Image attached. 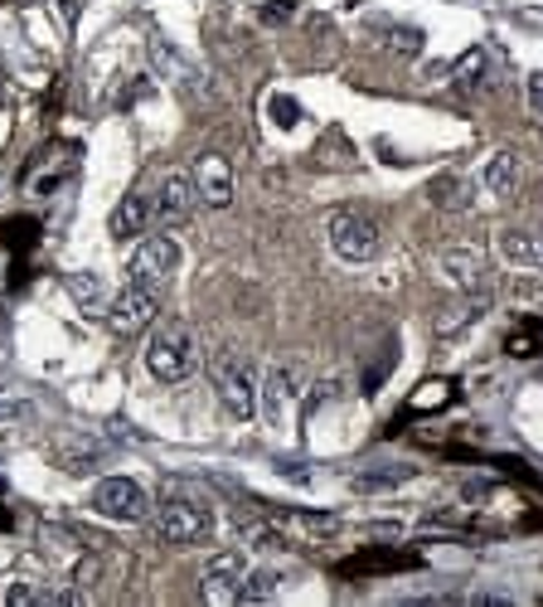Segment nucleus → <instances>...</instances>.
Wrapping results in <instances>:
<instances>
[{"label": "nucleus", "mask_w": 543, "mask_h": 607, "mask_svg": "<svg viewBox=\"0 0 543 607\" xmlns=\"http://www.w3.org/2000/svg\"><path fill=\"white\" fill-rule=\"evenodd\" d=\"M199 364V350H195V336L185 326H160L156 336L146 340V374L160 379V384H185Z\"/></svg>", "instance_id": "1"}, {"label": "nucleus", "mask_w": 543, "mask_h": 607, "mask_svg": "<svg viewBox=\"0 0 543 607\" xmlns=\"http://www.w3.org/2000/svg\"><path fill=\"white\" fill-rule=\"evenodd\" d=\"M156 529L170 545H205L213 535V511L195 496H166L156 511Z\"/></svg>", "instance_id": "2"}, {"label": "nucleus", "mask_w": 543, "mask_h": 607, "mask_svg": "<svg viewBox=\"0 0 543 607\" xmlns=\"http://www.w3.org/2000/svg\"><path fill=\"white\" fill-rule=\"evenodd\" d=\"M213 389H219V403L223 413H229L233 423H248L252 413H258V384H252V370L243 356H233V350H223L219 360H213Z\"/></svg>", "instance_id": "3"}, {"label": "nucleus", "mask_w": 543, "mask_h": 607, "mask_svg": "<svg viewBox=\"0 0 543 607\" xmlns=\"http://www.w3.org/2000/svg\"><path fill=\"white\" fill-rule=\"evenodd\" d=\"M331 248H335V258H345V263H374L378 258V224L369 219V214H355V209H340L331 214Z\"/></svg>", "instance_id": "4"}, {"label": "nucleus", "mask_w": 543, "mask_h": 607, "mask_svg": "<svg viewBox=\"0 0 543 607\" xmlns=\"http://www.w3.org/2000/svg\"><path fill=\"white\" fill-rule=\"evenodd\" d=\"M175 268H180V244H175L170 234H150L146 244H136L132 263H126L132 282L156 287V292H160V282H170V277H175Z\"/></svg>", "instance_id": "5"}, {"label": "nucleus", "mask_w": 543, "mask_h": 607, "mask_svg": "<svg viewBox=\"0 0 543 607\" xmlns=\"http://www.w3.org/2000/svg\"><path fill=\"white\" fill-rule=\"evenodd\" d=\"M156 321V287H142V282H126L117 297L107 301V326L117 336H136Z\"/></svg>", "instance_id": "6"}, {"label": "nucleus", "mask_w": 543, "mask_h": 607, "mask_svg": "<svg viewBox=\"0 0 543 607\" xmlns=\"http://www.w3.org/2000/svg\"><path fill=\"white\" fill-rule=\"evenodd\" d=\"M93 505H97V515H107V521H142L146 491H142V482H132V476H103L93 491Z\"/></svg>", "instance_id": "7"}, {"label": "nucleus", "mask_w": 543, "mask_h": 607, "mask_svg": "<svg viewBox=\"0 0 543 607\" xmlns=\"http://www.w3.org/2000/svg\"><path fill=\"white\" fill-rule=\"evenodd\" d=\"M243 578H248V554H219V559H209L205 568V578H199V588H205V598L209 603H223V607H233L238 603V593H243Z\"/></svg>", "instance_id": "8"}, {"label": "nucleus", "mask_w": 543, "mask_h": 607, "mask_svg": "<svg viewBox=\"0 0 543 607\" xmlns=\"http://www.w3.org/2000/svg\"><path fill=\"white\" fill-rule=\"evenodd\" d=\"M195 189L209 209H229L233 205V166L219 156V151H205L195 161Z\"/></svg>", "instance_id": "9"}, {"label": "nucleus", "mask_w": 543, "mask_h": 607, "mask_svg": "<svg viewBox=\"0 0 543 607\" xmlns=\"http://www.w3.org/2000/svg\"><path fill=\"white\" fill-rule=\"evenodd\" d=\"M195 175H166L160 181V189H156V199H150V214H156L160 224H185L189 214H195Z\"/></svg>", "instance_id": "10"}, {"label": "nucleus", "mask_w": 543, "mask_h": 607, "mask_svg": "<svg viewBox=\"0 0 543 607\" xmlns=\"http://www.w3.org/2000/svg\"><path fill=\"white\" fill-rule=\"evenodd\" d=\"M292 394H296L292 370H268V379H262V389H258V413H262V419H268L272 428H282Z\"/></svg>", "instance_id": "11"}, {"label": "nucleus", "mask_w": 543, "mask_h": 607, "mask_svg": "<svg viewBox=\"0 0 543 607\" xmlns=\"http://www.w3.org/2000/svg\"><path fill=\"white\" fill-rule=\"evenodd\" d=\"M150 219H156V214H150V195H142V189H132V195H126L122 205L112 209L107 229H112V238H136V234H142Z\"/></svg>", "instance_id": "12"}, {"label": "nucleus", "mask_w": 543, "mask_h": 607, "mask_svg": "<svg viewBox=\"0 0 543 607\" xmlns=\"http://www.w3.org/2000/svg\"><path fill=\"white\" fill-rule=\"evenodd\" d=\"M500 258L514 263V268H543V234L504 229L500 234Z\"/></svg>", "instance_id": "13"}, {"label": "nucleus", "mask_w": 543, "mask_h": 607, "mask_svg": "<svg viewBox=\"0 0 543 607\" xmlns=\"http://www.w3.org/2000/svg\"><path fill=\"white\" fill-rule=\"evenodd\" d=\"M54 462L63 466V472H93L97 462H103V442H93V438H59L54 442Z\"/></svg>", "instance_id": "14"}, {"label": "nucleus", "mask_w": 543, "mask_h": 607, "mask_svg": "<svg viewBox=\"0 0 543 607\" xmlns=\"http://www.w3.org/2000/svg\"><path fill=\"white\" fill-rule=\"evenodd\" d=\"M514 185H520V161H514V151H495L485 161V189L504 199V195H514Z\"/></svg>", "instance_id": "15"}, {"label": "nucleus", "mask_w": 543, "mask_h": 607, "mask_svg": "<svg viewBox=\"0 0 543 607\" xmlns=\"http://www.w3.org/2000/svg\"><path fill=\"white\" fill-rule=\"evenodd\" d=\"M441 272H447L457 287H481V258H476L471 248H447L441 253Z\"/></svg>", "instance_id": "16"}, {"label": "nucleus", "mask_w": 543, "mask_h": 607, "mask_svg": "<svg viewBox=\"0 0 543 607\" xmlns=\"http://www.w3.org/2000/svg\"><path fill=\"white\" fill-rule=\"evenodd\" d=\"M427 195H432L437 205H447V209H466V205H471V185H466L461 175H437V181L427 185Z\"/></svg>", "instance_id": "17"}, {"label": "nucleus", "mask_w": 543, "mask_h": 607, "mask_svg": "<svg viewBox=\"0 0 543 607\" xmlns=\"http://www.w3.org/2000/svg\"><path fill=\"white\" fill-rule=\"evenodd\" d=\"M276 588H282V574H272V568H248V578H243V593H238V603H268Z\"/></svg>", "instance_id": "18"}, {"label": "nucleus", "mask_w": 543, "mask_h": 607, "mask_svg": "<svg viewBox=\"0 0 543 607\" xmlns=\"http://www.w3.org/2000/svg\"><path fill=\"white\" fill-rule=\"evenodd\" d=\"M150 59H156V69L166 79H185V54L170 40H160V34H150Z\"/></svg>", "instance_id": "19"}, {"label": "nucleus", "mask_w": 543, "mask_h": 607, "mask_svg": "<svg viewBox=\"0 0 543 607\" xmlns=\"http://www.w3.org/2000/svg\"><path fill=\"white\" fill-rule=\"evenodd\" d=\"M485 73V49H471L466 59H457V69H451V79H457V88H476Z\"/></svg>", "instance_id": "20"}, {"label": "nucleus", "mask_w": 543, "mask_h": 607, "mask_svg": "<svg viewBox=\"0 0 543 607\" xmlns=\"http://www.w3.org/2000/svg\"><path fill=\"white\" fill-rule=\"evenodd\" d=\"M238 529H243V539H248V545H258V549H286V539L276 535L272 525H262V521H238Z\"/></svg>", "instance_id": "21"}, {"label": "nucleus", "mask_w": 543, "mask_h": 607, "mask_svg": "<svg viewBox=\"0 0 543 607\" xmlns=\"http://www.w3.org/2000/svg\"><path fill=\"white\" fill-rule=\"evenodd\" d=\"M286 521H292V525H306V535H321V539L340 535V521H335V515H306V511H286Z\"/></svg>", "instance_id": "22"}, {"label": "nucleus", "mask_w": 543, "mask_h": 607, "mask_svg": "<svg viewBox=\"0 0 543 607\" xmlns=\"http://www.w3.org/2000/svg\"><path fill=\"white\" fill-rule=\"evenodd\" d=\"M73 297H79V307H83V311H103V282H97L93 272L73 277Z\"/></svg>", "instance_id": "23"}, {"label": "nucleus", "mask_w": 543, "mask_h": 607, "mask_svg": "<svg viewBox=\"0 0 543 607\" xmlns=\"http://www.w3.org/2000/svg\"><path fill=\"white\" fill-rule=\"evenodd\" d=\"M0 603H6V607L49 603V588H40V584H6V588H0Z\"/></svg>", "instance_id": "24"}, {"label": "nucleus", "mask_w": 543, "mask_h": 607, "mask_svg": "<svg viewBox=\"0 0 543 607\" xmlns=\"http://www.w3.org/2000/svg\"><path fill=\"white\" fill-rule=\"evenodd\" d=\"M408 476H413L408 466H388V472H364L355 486H359V491H384V486H398V482H408Z\"/></svg>", "instance_id": "25"}, {"label": "nucleus", "mask_w": 543, "mask_h": 607, "mask_svg": "<svg viewBox=\"0 0 543 607\" xmlns=\"http://www.w3.org/2000/svg\"><path fill=\"white\" fill-rule=\"evenodd\" d=\"M388 49H398V54H418L422 49V34L418 30H408V24H388Z\"/></svg>", "instance_id": "26"}, {"label": "nucleus", "mask_w": 543, "mask_h": 607, "mask_svg": "<svg viewBox=\"0 0 543 607\" xmlns=\"http://www.w3.org/2000/svg\"><path fill=\"white\" fill-rule=\"evenodd\" d=\"M268 112H272V117L282 122V126H296V107H292V97H272Z\"/></svg>", "instance_id": "27"}, {"label": "nucleus", "mask_w": 543, "mask_h": 607, "mask_svg": "<svg viewBox=\"0 0 543 607\" xmlns=\"http://www.w3.org/2000/svg\"><path fill=\"white\" fill-rule=\"evenodd\" d=\"M441 394H447V384H432V389H418V394H413V409H437L441 403Z\"/></svg>", "instance_id": "28"}, {"label": "nucleus", "mask_w": 543, "mask_h": 607, "mask_svg": "<svg viewBox=\"0 0 543 607\" xmlns=\"http://www.w3.org/2000/svg\"><path fill=\"white\" fill-rule=\"evenodd\" d=\"M529 107L543 117V73H529Z\"/></svg>", "instance_id": "29"}, {"label": "nucleus", "mask_w": 543, "mask_h": 607, "mask_svg": "<svg viewBox=\"0 0 543 607\" xmlns=\"http://www.w3.org/2000/svg\"><path fill=\"white\" fill-rule=\"evenodd\" d=\"M286 10H292V6H286V0H276V6H262V20H286Z\"/></svg>", "instance_id": "30"}]
</instances>
